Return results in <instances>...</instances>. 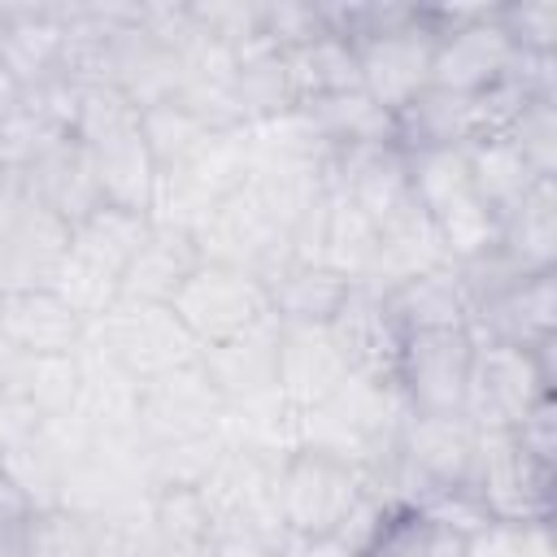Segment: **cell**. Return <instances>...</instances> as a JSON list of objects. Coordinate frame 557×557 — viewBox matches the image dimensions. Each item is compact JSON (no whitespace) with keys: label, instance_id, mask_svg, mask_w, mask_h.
Returning a JSON list of instances; mask_svg holds the SVG:
<instances>
[{"label":"cell","instance_id":"1","mask_svg":"<svg viewBox=\"0 0 557 557\" xmlns=\"http://www.w3.org/2000/svg\"><path fill=\"white\" fill-rule=\"evenodd\" d=\"M405 413L409 409L392 383L348 374V383L339 392H331L322 405L300 413L296 440H300V448L326 453V457L352 466L361 479H370L392 461Z\"/></svg>","mask_w":557,"mask_h":557},{"label":"cell","instance_id":"2","mask_svg":"<svg viewBox=\"0 0 557 557\" xmlns=\"http://www.w3.org/2000/svg\"><path fill=\"white\" fill-rule=\"evenodd\" d=\"M74 139L91 152L104 200L148 213L157 170H152L144 135H139V104H131L109 83H83L78 113H74Z\"/></svg>","mask_w":557,"mask_h":557},{"label":"cell","instance_id":"3","mask_svg":"<svg viewBox=\"0 0 557 557\" xmlns=\"http://www.w3.org/2000/svg\"><path fill=\"white\" fill-rule=\"evenodd\" d=\"M83 344L96 348L135 383L200 361V344L178 322V313L170 305H144V300H117L113 309H104L96 322H87Z\"/></svg>","mask_w":557,"mask_h":557},{"label":"cell","instance_id":"4","mask_svg":"<svg viewBox=\"0 0 557 557\" xmlns=\"http://www.w3.org/2000/svg\"><path fill=\"white\" fill-rule=\"evenodd\" d=\"M557 392V339L540 348H509V344H479L466 418L479 431H513L522 413Z\"/></svg>","mask_w":557,"mask_h":557},{"label":"cell","instance_id":"5","mask_svg":"<svg viewBox=\"0 0 557 557\" xmlns=\"http://www.w3.org/2000/svg\"><path fill=\"white\" fill-rule=\"evenodd\" d=\"M474 492L492 522L548 527L557 513V466L531 457L513 440V431H479Z\"/></svg>","mask_w":557,"mask_h":557},{"label":"cell","instance_id":"6","mask_svg":"<svg viewBox=\"0 0 557 557\" xmlns=\"http://www.w3.org/2000/svg\"><path fill=\"white\" fill-rule=\"evenodd\" d=\"M366 500V479L313 448H296L278 466V518L287 535H339Z\"/></svg>","mask_w":557,"mask_h":557},{"label":"cell","instance_id":"7","mask_svg":"<svg viewBox=\"0 0 557 557\" xmlns=\"http://www.w3.org/2000/svg\"><path fill=\"white\" fill-rule=\"evenodd\" d=\"M70 252V222L44 209L13 174L0 187V296L52 287Z\"/></svg>","mask_w":557,"mask_h":557},{"label":"cell","instance_id":"8","mask_svg":"<svg viewBox=\"0 0 557 557\" xmlns=\"http://www.w3.org/2000/svg\"><path fill=\"white\" fill-rule=\"evenodd\" d=\"M474 335L457 331H418L400 339L396 357V396L409 413H466L470 370H474Z\"/></svg>","mask_w":557,"mask_h":557},{"label":"cell","instance_id":"9","mask_svg":"<svg viewBox=\"0 0 557 557\" xmlns=\"http://www.w3.org/2000/svg\"><path fill=\"white\" fill-rule=\"evenodd\" d=\"M170 309L196 335L200 348L222 344V339H231V335L274 318L270 313V292H265V283L257 274L222 265V261H205V257L191 270V278L178 287Z\"/></svg>","mask_w":557,"mask_h":557},{"label":"cell","instance_id":"10","mask_svg":"<svg viewBox=\"0 0 557 557\" xmlns=\"http://www.w3.org/2000/svg\"><path fill=\"white\" fill-rule=\"evenodd\" d=\"M278 466L274 457H261L252 448H239L226 440L222 457L196 487L209 518L213 535L222 531H261V535H287L278 518Z\"/></svg>","mask_w":557,"mask_h":557},{"label":"cell","instance_id":"11","mask_svg":"<svg viewBox=\"0 0 557 557\" xmlns=\"http://www.w3.org/2000/svg\"><path fill=\"white\" fill-rule=\"evenodd\" d=\"M191 239H196V248H200L205 261H222V265L248 270L261 283H270L292 261V235L274 222V213L257 200V191L248 183L239 191H231L196 226Z\"/></svg>","mask_w":557,"mask_h":557},{"label":"cell","instance_id":"12","mask_svg":"<svg viewBox=\"0 0 557 557\" xmlns=\"http://www.w3.org/2000/svg\"><path fill=\"white\" fill-rule=\"evenodd\" d=\"M226 418V400L200 370V361L178 366L170 374H157L139 383V435L144 444H174V440H200L218 435Z\"/></svg>","mask_w":557,"mask_h":557},{"label":"cell","instance_id":"13","mask_svg":"<svg viewBox=\"0 0 557 557\" xmlns=\"http://www.w3.org/2000/svg\"><path fill=\"white\" fill-rule=\"evenodd\" d=\"M357 52V78L361 91L396 113L405 100H413L422 87H431V57H435V30L422 22V4H413V17L352 44Z\"/></svg>","mask_w":557,"mask_h":557},{"label":"cell","instance_id":"14","mask_svg":"<svg viewBox=\"0 0 557 557\" xmlns=\"http://www.w3.org/2000/svg\"><path fill=\"white\" fill-rule=\"evenodd\" d=\"M322 183H326V191L357 205L374 226H383L418 205L413 183H409V157L396 144L331 152L322 165Z\"/></svg>","mask_w":557,"mask_h":557},{"label":"cell","instance_id":"15","mask_svg":"<svg viewBox=\"0 0 557 557\" xmlns=\"http://www.w3.org/2000/svg\"><path fill=\"white\" fill-rule=\"evenodd\" d=\"M474 344H509V348H540L557 339V270L527 274L470 309Z\"/></svg>","mask_w":557,"mask_h":557},{"label":"cell","instance_id":"16","mask_svg":"<svg viewBox=\"0 0 557 557\" xmlns=\"http://www.w3.org/2000/svg\"><path fill=\"white\" fill-rule=\"evenodd\" d=\"M44 209H52L61 222L78 226L83 218H91L104 200V187H100V174H96V161L91 152L74 139V135H57L44 152H35L17 174H13Z\"/></svg>","mask_w":557,"mask_h":557},{"label":"cell","instance_id":"17","mask_svg":"<svg viewBox=\"0 0 557 557\" xmlns=\"http://www.w3.org/2000/svg\"><path fill=\"white\" fill-rule=\"evenodd\" d=\"M513 57H518L513 44H509V39L500 35V26H496V4H487L474 22L435 35L431 83H435V87H448V91L479 96L483 87H492L496 78L509 74Z\"/></svg>","mask_w":557,"mask_h":557},{"label":"cell","instance_id":"18","mask_svg":"<svg viewBox=\"0 0 557 557\" xmlns=\"http://www.w3.org/2000/svg\"><path fill=\"white\" fill-rule=\"evenodd\" d=\"M348 361L326 326H283L278 331V392L283 400L305 413L322 405L331 392L348 383Z\"/></svg>","mask_w":557,"mask_h":557},{"label":"cell","instance_id":"19","mask_svg":"<svg viewBox=\"0 0 557 557\" xmlns=\"http://www.w3.org/2000/svg\"><path fill=\"white\" fill-rule=\"evenodd\" d=\"M326 331L335 335L344 361L352 374L374 379V383H392L396 379V357H400V331L383 305V296L352 287L348 300L339 305V313L326 322Z\"/></svg>","mask_w":557,"mask_h":557},{"label":"cell","instance_id":"20","mask_svg":"<svg viewBox=\"0 0 557 557\" xmlns=\"http://www.w3.org/2000/svg\"><path fill=\"white\" fill-rule=\"evenodd\" d=\"M400 152H444L479 144V100L448 87H422L392 113Z\"/></svg>","mask_w":557,"mask_h":557},{"label":"cell","instance_id":"21","mask_svg":"<svg viewBox=\"0 0 557 557\" xmlns=\"http://www.w3.org/2000/svg\"><path fill=\"white\" fill-rule=\"evenodd\" d=\"M0 335L26 357H70L87 339V322L52 292H9L0 296Z\"/></svg>","mask_w":557,"mask_h":557},{"label":"cell","instance_id":"22","mask_svg":"<svg viewBox=\"0 0 557 557\" xmlns=\"http://www.w3.org/2000/svg\"><path fill=\"white\" fill-rule=\"evenodd\" d=\"M278 331H283V322L265 318L222 344L200 348V370L209 374V383L218 387V396L226 405L278 387L274 383L278 379Z\"/></svg>","mask_w":557,"mask_h":557},{"label":"cell","instance_id":"23","mask_svg":"<svg viewBox=\"0 0 557 557\" xmlns=\"http://www.w3.org/2000/svg\"><path fill=\"white\" fill-rule=\"evenodd\" d=\"M435 265H448V252H444L431 218L413 205L400 218L379 226L374 257H370V265H366L357 287H366L374 296H387L392 287H400V283H409V278H418V274H426Z\"/></svg>","mask_w":557,"mask_h":557},{"label":"cell","instance_id":"24","mask_svg":"<svg viewBox=\"0 0 557 557\" xmlns=\"http://www.w3.org/2000/svg\"><path fill=\"white\" fill-rule=\"evenodd\" d=\"M200 265V248L187 231L161 226L152 222L148 235L139 239V248L131 252L122 283H117V300H144V305H170L178 296V287L191 278V270Z\"/></svg>","mask_w":557,"mask_h":557},{"label":"cell","instance_id":"25","mask_svg":"<svg viewBox=\"0 0 557 557\" xmlns=\"http://www.w3.org/2000/svg\"><path fill=\"white\" fill-rule=\"evenodd\" d=\"M392 322L400 335H418V331H457L470 326V296L457 278V265H435L400 287H392L383 296Z\"/></svg>","mask_w":557,"mask_h":557},{"label":"cell","instance_id":"26","mask_svg":"<svg viewBox=\"0 0 557 557\" xmlns=\"http://www.w3.org/2000/svg\"><path fill=\"white\" fill-rule=\"evenodd\" d=\"M496 248L522 270V274H548L557 270V178H540L527 200L500 218Z\"/></svg>","mask_w":557,"mask_h":557},{"label":"cell","instance_id":"27","mask_svg":"<svg viewBox=\"0 0 557 557\" xmlns=\"http://www.w3.org/2000/svg\"><path fill=\"white\" fill-rule=\"evenodd\" d=\"M357 283H348L344 274L326 270V265H309V261H287L270 283V313L283 326H326L339 305L348 300Z\"/></svg>","mask_w":557,"mask_h":557},{"label":"cell","instance_id":"28","mask_svg":"<svg viewBox=\"0 0 557 557\" xmlns=\"http://www.w3.org/2000/svg\"><path fill=\"white\" fill-rule=\"evenodd\" d=\"M244 148H248V178L252 174H296V170H322L331 148L318 139L313 122L296 104L292 113H278L270 122L244 126Z\"/></svg>","mask_w":557,"mask_h":557},{"label":"cell","instance_id":"29","mask_svg":"<svg viewBox=\"0 0 557 557\" xmlns=\"http://www.w3.org/2000/svg\"><path fill=\"white\" fill-rule=\"evenodd\" d=\"M231 104H235L239 126L292 113L300 100H296V87H292V74H287V57L270 44H252V48L235 52Z\"/></svg>","mask_w":557,"mask_h":557},{"label":"cell","instance_id":"30","mask_svg":"<svg viewBox=\"0 0 557 557\" xmlns=\"http://www.w3.org/2000/svg\"><path fill=\"white\" fill-rule=\"evenodd\" d=\"M65 461L70 453L57 444V435L35 422L26 431H17L4 448H0V474L13 479V487L30 500V509H57L61 505V479H65Z\"/></svg>","mask_w":557,"mask_h":557},{"label":"cell","instance_id":"31","mask_svg":"<svg viewBox=\"0 0 557 557\" xmlns=\"http://www.w3.org/2000/svg\"><path fill=\"white\" fill-rule=\"evenodd\" d=\"M305 117L313 122L318 139L339 152V148H374V144H396V126L392 113L383 104H374L361 87L339 91V96H322V100H305L300 104Z\"/></svg>","mask_w":557,"mask_h":557},{"label":"cell","instance_id":"32","mask_svg":"<svg viewBox=\"0 0 557 557\" xmlns=\"http://www.w3.org/2000/svg\"><path fill=\"white\" fill-rule=\"evenodd\" d=\"M466 165H470V183L479 191V200L487 205V213L500 222L505 213H513L527 191L540 183V174L527 165V157L513 148L509 135H492L466 148Z\"/></svg>","mask_w":557,"mask_h":557},{"label":"cell","instance_id":"33","mask_svg":"<svg viewBox=\"0 0 557 557\" xmlns=\"http://www.w3.org/2000/svg\"><path fill=\"white\" fill-rule=\"evenodd\" d=\"M148 226H152L148 213H135L122 205H100L91 218L70 226V257H78L122 283V270H126L131 252L139 248V239L148 235Z\"/></svg>","mask_w":557,"mask_h":557},{"label":"cell","instance_id":"34","mask_svg":"<svg viewBox=\"0 0 557 557\" xmlns=\"http://www.w3.org/2000/svg\"><path fill=\"white\" fill-rule=\"evenodd\" d=\"M296 422H300V413L283 400L278 387H270V392H257V396H248V400L226 405L222 431H226L231 444L283 461L287 453L300 448V440H296Z\"/></svg>","mask_w":557,"mask_h":557},{"label":"cell","instance_id":"35","mask_svg":"<svg viewBox=\"0 0 557 557\" xmlns=\"http://www.w3.org/2000/svg\"><path fill=\"white\" fill-rule=\"evenodd\" d=\"M139 135H144L152 170L157 174H174L187 161H196L222 131H213L205 117H196L178 100H161V104L139 109Z\"/></svg>","mask_w":557,"mask_h":557},{"label":"cell","instance_id":"36","mask_svg":"<svg viewBox=\"0 0 557 557\" xmlns=\"http://www.w3.org/2000/svg\"><path fill=\"white\" fill-rule=\"evenodd\" d=\"M283 57H287V74H292V87H296V100L300 104L361 87L352 44L339 39V35H331V30L318 35V39H309V44H300V48H292V52H283Z\"/></svg>","mask_w":557,"mask_h":557},{"label":"cell","instance_id":"37","mask_svg":"<svg viewBox=\"0 0 557 557\" xmlns=\"http://www.w3.org/2000/svg\"><path fill=\"white\" fill-rule=\"evenodd\" d=\"M361 557H466V535L418 509H392Z\"/></svg>","mask_w":557,"mask_h":557},{"label":"cell","instance_id":"38","mask_svg":"<svg viewBox=\"0 0 557 557\" xmlns=\"http://www.w3.org/2000/svg\"><path fill=\"white\" fill-rule=\"evenodd\" d=\"M226 448V431L200 435V440H174V444H144V487L148 496L157 492H178V487H200L213 461Z\"/></svg>","mask_w":557,"mask_h":557},{"label":"cell","instance_id":"39","mask_svg":"<svg viewBox=\"0 0 557 557\" xmlns=\"http://www.w3.org/2000/svg\"><path fill=\"white\" fill-rule=\"evenodd\" d=\"M78 396V352L70 357H30L26 366V383H22V405L39 418H65L74 409Z\"/></svg>","mask_w":557,"mask_h":557},{"label":"cell","instance_id":"40","mask_svg":"<svg viewBox=\"0 0 557 557\" xmlns=\"http://www.w3.org/2000/svg\"><path fill=\"white\" fill-rule=\"evenodd\" d=\"M496 26L527 57H557V0H500Z\"/></svg>","mask_w":557,"mask_h":557},{"label":"cell","instance_id":"41","mask_svg":"<svg viewBox=\"0 0 557 557\" xmlns=\"http://www.w3.org/2000/svg\"><path fill=\"white\" fill-rule=\"evenodd\" d=\"M187 4H191L200 35L222 48L244 52L252 44H265L261 39V0H187Z\"/></svg>","mask_w":557,"mask_h":557},{"label":"cell","instance_id":"42","mask_svg":"<svg viewBox=\"0 0 557 557\" xmlns=\"http://www.w3.org/2000/svg\"><path fill=\"white\" fill-rule=\"evenodd\" d=\"M152 527L170 540L183 544L191 553H205L213 544V518L200 500L196 487H178V492H157L152 496Z\"/></svg>","mask_w":557,"mask_h":557},{"label":"cell","instance_id":"43","mask_svg":"<svg viewBox=\"0 0 557 557\" xmlns=\"http://www.w3.org/2000/svg\"><path fill=\"white\" fill-rule=\"evenodd\" d=\"M22 540H26V557H100L87 518H78L70 509L30 513Z\"/></svg>","mask_w":557,"mask_h":557},{"label":"cell","instance_id":"44","mask_svg":"<svg viewBox=\"0 0 557 557\" xmlns=\"http://www.w3.org/2000/svg\"><path fill=\"white\" fill-rule=\"evenodd\" d=\"M326 35L322 0H261V39L278 52H292Z\"/></svg>","mask_w":557,"mask_h":557},{"label":"cell","instance_id":"45","mask_svg":"<svg viewBox=\"0 0 557 557\" xmlns=\"http://www.w3.org/2000/svg\"><path fill=\"white\" fill-rule=\"evenodd\" d=\"M505 135L540 178H557V100H531Z\"/></svg>","mask_w":557,"mask_h":557},{"label":"cell","instance_id":"46","mask_svg":"<svg viewBox=\"0 0 557 557\" xmlns=\"http://www.w3.org/2000/svg\"><path fill=\"white\" fill-rule=\"evenodd\" d=\"M513 440H518L531 457H540L544 466H557V392L544 396V400H535V405L522 413V422L513 426Z\"/></svg>","mask_w":557,"mask_h":557},{"label":"cell","instance_id":"47","mask_svg":"<svg viewBox=\"0 0 557 557\" xmlns=\"http://www.w3.org/2000/svg\"><path fill=\"white\" fill-rule=\"evenodd\" d=\"M522 540H527V527L487 522L474 535H466V557H522Z\"/></svg>","mask_w":557,"mask_h":557},{"label":"cell","instance_id":"48","mask_svg":"<svg viewBox=\"0 0 557 557\" xmlns=\"http://www.w3.org/2000/svg\"><path fill=\"white\" fill-rule=\"evenodd\" d=\"M26 366H30V357H26L22 348H13V344L0 335V409H4V405H22ZM22 409H26V405H22Z\"/></svg>","mask_w":557,"mask_h":557},{"label":"cell","instance_id":"49","mask_svg":"<svg viewBox=\"0 0 557 557\" xmlns=\"http://www.w3.org/2000/svg\"><path fill=\"white\" fill-rule=\"evenodd\" d=\"M30 500L13 487V479L9 474H0V540H9V535H17L26 522H30Z\"/></svg>","mask_w":557,"mask_h":557},{"label":"cell","instance_id":"50","mask_svg":"<svg viewBox=\"0 0 557 557\" xmlns=\"http://www.w3.org/2000/svg\"><path fill=\"white\" fill-rule=\"evenodd\" d=\"M287 557H357L339 535H287Z\"/></svg>","mask_w":557,"mask_h":557},{"label":"cell","instance_id":"51","mask_svg":"<svg viewBox=\"0 0 557 557\" xmlns=\"http://www.w3.org/2000/svg\"><path fill=\"white\" fill-rule=\"evenodd\" d=\"M22 109V83L4 70V61H0V131L9 126V117Z\"/></svg>","mask_w":557,"mask_h":557},{"label":"cell","instance_id":"52","mask_svg":"<svg viewBox=\"0 0 557 557\" xmlns=\"http://www.w3.org/2000/svg\"><path fill=\"white\" fill-rule=\"evenodd\" d=\"M35 422H39V418H35L30 409H22V405H4V409H0V448H4L17 431H26V426H35Z\"/></svg>","mask_w":557,"mask_h":557},{"label":"cell","instance_id":"53","mask_svg":"<svg viewBox=\"0 0 557 557\" xmlns=\"http://www.w3.org/2000/svg\"><path fill=\"white\" fill-rule=\"evenodd\" d=\"M22 531H26V527H22ZM22 531L9 535V540H0V557H26V540H22Z\"/></svg>","mask_w":557,"mask_h":557},{"label":"cell","instance_id":"54","mask_svg":"<svg viewBox=\"0 0 557 557\" xmlns=\"http://www.w3.org/2000/svg\"><path fill=\"white\" fill-rule=\"evenodd\" d=\"M4 183H9V170H4V165H0V187H4Z\"/></svg>","mask_w":557,"mask_h":557}]
</instances>
